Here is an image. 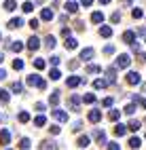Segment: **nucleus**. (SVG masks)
<instances>
[{"label":"nucleus","mask_w":146,"mask_h":150,"mask_svg":"<svg viewBox=\"0 0 146 150\" xmlns=\"http://www.w3.org/2000/svg\"><path fill=\"white\" fill-rule=\"evenodd\" d=\"M26 85H28V87H36V89H40V91H45V89H47V83H45L38 74H30V76L26 78Z\"/></svg>","instance_id":"obj_1"},{"label":"nucleus","mask_w":146,"mask_h":150,"mask_svg":"<svg viewBox=\"0 0 146 150\" xmlns=\"http://www.w3.org/2000/svg\"><path fill=\"white\" fill-rule=\"evenodd\" d=\"M129 64H131V57H129L127 53H121L114 66H116V68H129Z\"/></svg>","instance_id":"obj_2"},{"label":"nucleus","mask_w":146,"mask_h":150,"mask_svg":"<svg viewBox=\"0 0 146 150\" xmlns=\"http://www.w3.org/2000/svg\"><path fill=\"white\" fill-rule=\"evenodd\" d=\"M28 49H30V51H38V49H40V40H38L36 36H30L28 38V45H26Z\"/></svg>","instance_id":"obj_3"},{"label":"nucleus","mask_w":146,"mask_h":150,"mask_svg":"<svg viewBox=\"0 0 146 150\" xmlns=\"http://www.w3.org/2000/svg\"><path fill=\"white\" fill-rule=\"evenodd\" d=\"M83 83V78L81 76H68V81H66V87H70V89H76Z\"/></svg>","instance_id":"obj_4"},{"label":"nucleus","mask_w":146,"mask_h":150,"mask_svg":"<svg viewBox=\"0 0 146 150\" xmlns=\"http://www.w3.org/2000/svg\"><path fill=\"white\" fill-rule=\"evenodd\" d=\"M11 142V131L9 129H0V146H6Z\"/></svg>","instance_id":"obj_5"},{"label":"nucleus","mask_w":146,"mask_h":150,"mask_svg":"<svg viewBox=\"0 0 146 150\" xmlns=\"http://www.w3.org/2000/svg\"><path fill=\"white\" fill-rule=\"evenodd\" d=\"M125 81H127V85H140V83H142V78H140V74H138V72H129Z\"/></svg>","instance_id":"obj_6"},{"label":"nucleus","mask_w":146,"mask_h":150,"mask_svg":"<svg viewBox=\"0 0 146 150\" xmlns=\"http://www.w3.org/2000/svg\"><path fill=\"white\" fill-rule=\"evenodd\" d=\"M40 150H60V148H57V142H53V139H45V142H40Z\"/></svg>","instance_id":"obj_7"},{"label":"nucleus","mask_w":146,"mask_h":150,"mask_svg":"<svg viewBox=\"0 0 146 150\" xmlns=\"http://www.w3.org/2000/svg\"><path fill=\"white\" fill-rule=\"evenodd\" d=\"M123 40L127 42L129 47H131L133 42H138V40H135V32H131V30H127V32H123Z\"/></svg>","instance_id":"obj_8"},{"label":"nucleus","mask_w":146,"mask_h":150,"mask_svg":"<svg viewBox=\"0 0 146 150\" xmlns=\"http://www.w3.org/2000/svg\"><path fill=\"white\" fill-rule=\"evenodd\" d=\"M112 131H114V135H116V137H123L125 133H127V125H121V123H116Z\"/></svg>","instance_id":"obj_9"},{"label":"nucleus","mask_w":146,"mask_h":150,"mask_svg":"<svg viewBox=\"0 0 146 150\" xmlns=\"http://www.w3.org/2000/svg\"><path fill=\"white\" fill-rule=\"evenodd\" d=\"M51 114L57 118V121H62V123L68 121V112H64V110H57V108H55V110H51Z\"/></svg>","instance_id":"obj_10"},{"label":"nucleus","mask_w":146,"mask_h":150,"mask_svg":"<svg viewBox=\"0 0 146 150\" xmlns=\"http://www.w3.org/2000/svg\"><path fill=\"white\" fill-rule=\"evenodd\" d=\"M53 17H55L53 8H43V11H40V19H43V21H51Z\"/></svg>","instance_id":"obj_11"},{"label":"nucleus","mask_w":146,"mask_h":150,"mask_svg":"<svg viewBox=\"0 0 146 150\" xmlns=\"http://www.w3.org/2000/svg\"><path fill=\"white\" fill-rule=\"evenodd\" d=\"M93 55H95V51H93L91 47H87V49H83V51H81V59H83V62H89Z\"/></svg>","instance_id":"obj_12"},{"label":"nucleus","mask_w":146,"mask_h":150,"mask_svg":"<svg viewBox=\"0 0 146 150\" xmlns=\"http://www.w3.org/2000/svg\"><path fill=\"white\" fill-rule=\"evenodd\" d=\"M102 121V110H91L89 112V123H100Z\"/></svg>","instance_id":"obj_13"},{"label":"nucleus","mask_w":146,"mask_h":150,"mask_svg":"<svg viewBox=\"0 0 146 150\" xmlns=\"http://www.w3.org/2000/svg\"><path fill=\"white\" fill-rule=\"evenodd\" d=\"M93 137H95L100 144H108V142H106V133H104V129H95V131H93Z\"/></svg>","instance_id":"obj_14"},{"label":"nucleus","mask_w":146,"mask_h":150,"mask_svg":"<svg viewBox=\"0 0 146 150\" xmlns=\"http://www.w3.org/2000/svg\"><path fill=\"white\" fill-rule=\"evenodd\" d=\"M89 144H91V137L89 135H81L79 139H76V146H79V148H87Z\"/></svg>","instance_id":"obj_15"},{"label":"nucleus","mask_w":146,"mask_h":150,"mask_svg":"<svg viewBox=\"0 0 146 150\" xmlns=\"http://www.w3.org/2000/svg\"><path fill=\"white\" fill-rule=\"evenodd\" d=\"M64 8H66V13H70V15H74L76 11H79V4H76V2H72V0H68Z\"/></svg>","instance_id":"obj_16"},{"label":"nucleus","mask_w":146,"mask_h":150,"mask_svg":"<svg viewBox=\"0 0 146 150\" xmlns=\"http://www.w3.org/2000/svg\"><path fill=\"white\" fill-rule=\"evenodd\" d=\"M79 104H81V97L79 95H70V110H74V112H76V110H79Z\"/></svg>","instance_id":"obj_17"},{"label":"nucleus","mask_w":146,"mask_h":150,"mask_svg":"<svg viewBox=\"0 0 146 150\" xmlns=\"http://www.w3.org/2000/svg\"><path fill=\"white\" fill-rule=\"evenodd\" d=\"M106 76H108V83L112 85V83L116 81V66H112V68H108V70H106Z\"/></svg>","instance_id":"obj_18"},{"label":"nucleus","mask_w":146,"mask_h":150,"mask_svg":"<svg viewBox=\"0 0 146 150\" xmlns=\"http://www.w3.org/2000/svg\"><path fill=\"white\" fill-rule=\"evenodd\" d=\"M110 83H108V78H95L93 81V87L95 89H104V87H108Z\"/></svg>","instance_id":"obj_19"},{"label":"nucleus","mask_w":146,"mask_h":150,"mask_svg":"<svg viewBox=\"0 0 146 150\" xmlns=\"http://www.w3.org/2000/svg\"><path fill=\"white\" fill-rule=\"evenodd\" d=\"M21 25H23V19L21 17H15V19L9 21V28H11V30H17V28H21Z\"/></svg>","instance_id":"obj_20"},{"label":"nucleus","mask_w":146,"mask_h":150,"mask_svg":"<svg viewBox=\"0 0 146 150\" xmlns=\"http://www.w3.org/2000/svg\"><path fill=\"white\" fill-rule=\"evenodd\" d=\"M2 8H4V11H9V13H11V11H15V8H17V2H15V0H4Z\"/></svg>","instance_id":"obj_21"},{"label":"nucleus","mask_w":146,"mask_h":150,"mask_svg":"<svg viewBox=\"0 0 146 150\" xmlns=\"http://www.w3.org/2000/svg\"><path fill=\"white\" fill-rule=\"evenodd\" d=\"M100 36L110 38V36H112V28H110V25H102V28H100Z\"/></svg>","instance_id":"obj_22"},{"label":"nucleus","mask_w":146,"mask_h":150,"mask_svg":"<svg viewBox=\"0 0 146 150\" xmlns=\"http://www.w3.org/2000/svg\"><path fill=\"white\" fill-rule=\"evenodd\" d=\"M64 45H66V49H70V51H72V49H76V47H79V42H76V38H72V36H70V38H66V42H64Z\"/></svg>","instance_id":"obj_23"},{"label":"nucleus","mask_w":146,"mask_h":150,"mask_svg":"<svg viewBox=\"0 0 146 150\" xmlns=\"http://www.w3.org/2000/svg\"><path fill=\"white\" fill-rule=\"evenodd\" d=\"M91 21H93V23H102V21H104V13H102V11H95V13L91 15Z\"/></svg>","instance_id":"obj_24"},{"label":"nucleus","mask_w":146,"mask_h":150,"mask_svg":"<svg viewBox=\"0 0 146 150\" xmlns=\"http://www.w3.org/2000/svg\"><path fill=\"white\" fill-rule=\"evenodd\" d=\"M140 127H142V123H140V121H135V118H131V121H129V125H127V129H129V131H138Z\"/></svg>","instance_id":"obj_25"},{"label":"nucleus","mask_w":146,"mask_h":150,"mask_svg":"<svg viewBox=\"0 0 146 150\" xmlns=\"http://www.w3.org/2000/svg\"><path fill=\"white\" fill-rule=\"evenodd\" d=\"M49 104H51V106H57V104H60V91H53V93H51Z\"/></svg>","instance_id":"obj_26"},{"label":"nucleus","mask_w":146,"mask_h":150,"mask_svg":"<svg viewBox=\"0 0 146 150\" xmlns=\"http://www.w3.org/2000/svg\"><path fill=\"white\" fill-rule=\"evenodd\" d=\"M108 118H110L112 123H116V121L121 118V110H110V112H108Z\"/></svg>","instance_id":"obj_27"},{"label":"nucleus","mask_w":146,"mask_h":150,"mask_svg":"<svg viewBox=\"0 0 146 150\" xmlns=\"http://www.w3.org/2000/svg\"><path fill=\"white\" fill-rule=\"evenodd\" d=\"M32 64H34V68H36V70H45V66H47V64H45V59H40V57L32 59Z\"/></svg>","instance_id":"obj_28"},{"label":"nucleus","mask_w":146,"mask_h":150,"mask_svg":"<svg viewBox=\"0 0 146 150\" xmlns=\"http://www.w3.org/2000/svg\"><path fill=\"white\" fill-rule=\"evenodd\" d=\"M30 139H28V137H21V139H19V148H21V150H30Z\"/></svg>","instance_id":"obj_29"},{"label":"nucleus","mask_w":146,"mask_h":150,"mask_svg":"<svg viewBox=\"0 0 146 150\" xmlns=\"http://www.w3.org/2000/svg\"><path fill=\"white\" fill-rule=\"evenodd\" d=\"M9 47H11V51H15V53H19V51H21V49H23V45L19 42V40H13V42L9 45Z\"/></svg>","instance_id":"obj_30"},{"label":"nucleus","mask_w":146,"mask_h":150,"mask_svg":"<svg viewBox=\"0 0 146 150\" xmlns=\"http://www.w3.org/2000/svg\"><path fill=\"white\" fill-rule=\"evenodd\" d=\"M9 99H11V93H9V91H4V89H0V102H2V104H6Z\"/></svg>","instance_id":"obj_31"},{"label":"nucleus","mask_w":146,"mask_h":150,"mask_svg":"<svg viewBox=\"0 0 146 150\" xmlns=\"http://www.w3.org/2000/svg\"><path fill=\"white\" fill-rule=\"evenodd\" d=\"M87 72H89V74H97V72H102V68L95 66V64H89V66H87Z\"/></svg>","instance_id":"obj_32"},{"label":"nucleus","mask_w":146,"mask_h":150,"mask_svg":"<svg viewBox=\"0 0 146 150\" xmlns=\"http://www.w3.org/2000/svg\"><path fill=\"white\" fill-rule=\"evenodd\" d=\"M45 45H47V49H53V47H55V36L49 34V36L45 38Z\"/></svg>","instance_id":"obj_33"},{"label":"nucleus","mask_w":146,"mask_h":150,"mask_svg":"<svg viewBox=\"0 0 146 150\" xmlns=\"http://www.w3.org/2000/svg\"><path fill=\"white\" fill-rule=\"evenodd\" d=\"M11 91H13V93H21V91H23V85H21V83H17V81H15V83L11 85Z\"/></svg>","instance_id":"obj_34"},{"label":"nucleus","mask_w":146,"mask_h":150,"mask_svg":"<svg viewBox=\"0 0 146 150\" xmlns=\"http://www.w3.org/2000/svg\"><path fill=\"white\" fill-rule=\"evenodd\" d=\"M131 17L133 19H142L144 17V11H142V8H131Z\"/></svg>","instance_id":"obj_35"},{"label":"nucleus","mask_w":146,"mask_h":150,"mask_svg":"<svg viewBox=\"0 0 146 150\" xmlns=\"http://www.w3.org/2000/svg\"><path fill=\"white\" fill-rule=\"evenodd\" d=\"M17 118H19V123H28V121H30V114H28L26 110H21V112H19V116H17Z\"/></svg>","instance_id":"obj_36"},{"label":"nucleus","mask_w":146,"mask_h":150,"mask_svg":"<svg viewBox=\"0 0 146 150\" xmlns=\"http://www.w3.org/2000/svg\"><path fill=\"white\" fill-rule=\"evenodd\" d=\"M49 76H51V81H60V78H62V72H60L57 68H53V70H51V74H49Z\"/></svg>","instance_id":"obj_37"},{"label":"nucleus","mask_w":146,"mask_h":150,"mask_svg":"<svg viewBox=\"0 0 146 150\" xmlns=\"http://www.w3.org/2000/svg\"><path fill=\"white\" fill-rule=\"evenodd\" d=\"M45 123H47V118H45V116H43V114H38V116H36V118H34V125H36V127H43V125H45Z\"/></svg>","instance_id":"obj_38"},{"label":"nucleus","mask_w":146,"mask_h":150,"mask_svg":"<svg viewBox=\"0 0 146 150\" xmlns=\"http://www.w3.org/2000/svg\"><path fill=\"white\" fill-rule=\"evenodd\" d=\"M83 102H85V104H93V102H95V95H93V93H85V95H83Z\"/></svg>","instance_id":"obj_39"},{"label":"nucleus","mask_w":146,"mask_h":150,"mask_svg":"<svg viewBox=\"0 0 146 150\" xmlns=\"http://www.w3.org/2000/svg\"><path fill=\"white\" fill-rule=\"evenodd\" d=\"M21 11H23V13H32V11H34V4H32V2H23Z\"/></svg>","instance_id":"obj_40"},{"label":"nucleus","mask_w":146,"mask_h":150,"mask_svg":"<svg viewBox=\"0 0 146 150\" xmlns=\"http://www.w3.org/2000/svg\"><path fill=\"white\" fill-rule=\"evenodd\" d=\"M140 144H142L140 137H131V139H129V146H131V148H140Z\"/></svg>","instance_id":"obj_41"},{"label":"nucleus","mask_w":146,"mask_h":150,"mask_svg":"<svg viewBox=\"0 0 146 150\" xmlns=\"http://www.w3.org/2000/svg\"><path fill=\"white\" fill-rule=\"evenodd\" d=\"M13 70H23V62H21V59H13Z\"/></svg>","instance_id":"obj_42"},{"label":"nucleus","mask_w":146,"mask_h":150,"mask_svg":"<svg viewBox=\"0 0 146 150\" xmlns=\"http://www.w3.org/2000/svg\"><path fill=\"white\" fill-rule=\"evenodd\" d=\"M123 112H125V114H133V112H135V104H127Z\"/></svg>","instance_id":"obj_43"},{"label":"nucleus","mask_w":146,"mask_h":150,"mask_svg":"<svg viewBox=\"0 0 146 150\" xmlns=\"http://www.w3.org/2000/svg\"><path fill=\"white\" fill-rule=\"evenodd\" d=\"M110 21H112V23H119V21H121V13H119V11H116V13H112Z\"/></svg>","instance_id":"obj_44"},{"label":"nucleus","mask_w":146,"mask_h":150,"mask_svg":"<svg viewBox=\"0 0 146 150\" xmlns=\"http://www.w3.org/2000/svg\"><path fill=\"white\" fill-rule=\"evenodd\" d=\"M104 53H106V55H112V53H114V45H106V47H104Z\"/></svg>","instance_id":"obj_45"},{"label":"nucleus","mask_w":146,"mask_h":150,"mask_svg":"<svg viewBox=\"0 0 146 150\" xmlns=\"http://www.w3.org/2000/svg\"><path fill=\"white\" fill-rule=\"evenodd\" d=\"M38 25H40V19H36V17H34V19H30V28H32V30H36Z\"/></svg>","instance_id":"obj_46"},{"label":"nucleus","mask_w":146,"mask_h":150,"mask_svg":"<svg viewBox=\"0 0 146 150\" xmlns=\"http://www.w3.org/2000/svg\"><path fill=\"white\" fill-rule=\"evenodd\" d=\"M102 106H104V108H110V106H112V97H106L104 102H102Z\"/></svg>","instance_id":"obj_47"},{"label":"nucleus","mask_w":146,"mask_h":150,"mask_svg":"<svg viewBox=\"0 0 146 150\" xmlns=\"http://www.w3.org/2000/svg\"><path fill=\"white\" fill-rule=\"evenodd\" d=\"M79 64H81V62H79V59H72V62H70V64H68V66H70V70H76V68H79Z\"/></svg>","instance_id":"obj_48"},{"label":"nucleus","mask_w":146,"mask_h":150,"mask_svg":"<svg viewBox=\"0 0 146 150\" xmlns=\"http://www.w3.org/2000/svg\"><path fill=\"white\" fill-rule=\"evenodd\" d=\"M108 150H121V146L114 144V142H108Z\"/></svg>","instance_id":"obj_49"},{"label":"nucleus","mask_w":146,"mask_h":150,"mask_svg":"<svg viewBox=\"0 0 146 150\" xmlns=\"http://www.w3.org/2000/svg\"><path fill=\"white\" fill-rule=\"evenodd\" d=\"M81 127H83V123H81V121H76V123L72 125V131H81Z\"/></svg>","instance_id":"obj_50"},{"label":"nucleus","mask_w":146,"mask_h":150,"mask_svg":"<svg viewBox=\"0 0 146 150\" xmlns=\"http://www.w3.org/2000/svg\"><path fill=\"white\" fill-rule=\"evenodd\" d=\"M49 129H51V133H53V135H57V133H60V131H62V129H60V127H57V125H51V127H49Z\"/></svg>","instance_id":"obj_51"},{"label":"nucleus","mask_w":146,"mask_h":150,"mask_svg":"<svg viewBox=\"0 0 146 150\" xmlns=\"http://www.w3.org/2000/svg\"><path fill=\"white\" fill-rule=\"evenodd\" d=\"M62 36H66V38H70V28H62Z\"/></svg>","instance_id":"obj_52"},{"label":"nucleus","mask_w":146,"mask_h":150,"mask_svg":"<svg viewBox=\"0 0 146 150\" xmlns=\"http://www.w3.org/2000/svg\"><path fill=\"white\" fill-rule=\"evenodd\" d=\"M131 51H133V53H140V42H133V45H131Z\"/></svg>","instance_id":"obj_53"},{"label":"nucleus","mask_w":146,"mask_h":150,"mask_svg":"<svg viewBox=\"0 0 146 150\" xmlns=\"http://www.w3.org/2000/svg\"><path fill=\"white\" fill-rule=\"evenodd\" d=\"M4 78H6V70L0 68V81H4Z\"/></svg>","instance_id":"obj_54"},{"label":"nucleus","mask_w":146,"mask_h":150,"mask_svg":"<svg viewBox=\"0 0 146 150\" xmlns=\"http://www.w3.org/2000/svg\"><path fill=\"white\" fill-rule=\"evenodd\" d=\"M81 2H83V6H91V4H93V0H81Z\"/></svg>","instance_id":"obj_55"},{"label":"nucleus","mask_w":146,"mask_h":150,"mask_svg":"<svg viewBox=\"0 0 146 150\" xmlns=\"http://www.w3.org/2000/svg\"><path fill=\"white\" fill-rule=\"evenodd\" d=\"M138 59L140 62H146V53H138Z\"/></svg>","instance_id":"obj_56"},{"label":"nucleus","mask_w":146,"mask_h":150,"mask_svg":"<svg viewBox=\"0 0 146 150\" xmlns=\"http://www.w3.org/2000/svg\"><path fill=\"white\" fill-rule=\"evenodd\" d=\"M110 2V0H100V4H108Z\"/></svg>","instance_id":"obj_57"},{"label":"nucleus","mask_w":146,"mask_h":150,"mask_svg":"<svg viewBox=\"0 0 146 150\" xmlns=\"http://www.w3.org/2000/svg\"><path fill=\"white\" fill-rule=\"evenodd\" d=\"M2 62H4V55H2V53H0V64H2Z\"/></svg>","instance_id":"obj_58"},{"label":"nucleus","mask_w":146,"mask_h":150,"mask_svg":"<svg viewBox=\"0 0 146 150\" xmlns=\"http://www.w3.org/2000/svg\"><path fill=\"white\" fill-rule=\"evenodd\" d=\"M142 106H144V108H146V97H144V99H142Z\"/></svg>","instance_id":"obj_59"},{"label":"nucleus","mask_w":146,"mask_h":150,"mask_svg":"<svg viewBox=\"0 0 146 150\" xmlns=\"http://www.w3.org/2000/svg\"><path fill=\"white\" fill-rule=\"evenodd\" d=\"M127 2H131V0H127Z\"/></svg>","instance_id":"obj_60"},{"label":"nucleus","mask_w":146,"mask_h":150,"mask_svg":"<svg viewBox=\"0 0 146 150\" xmlns=\"http://www.w3.org/2000/svg\"><path fill=\"white\" fill-rule=\"evenodd\" d=\"M0 38H2V34H0Z\"/></svg>","instance_id":"obj_61"},{"label":"nucleus","mask_w":146,"mask_h":150,"mask_svg":"<svg viewBox=\"0 0 146 150\" xmlns=\"http://www.w3.org/2000/svg\"><path fill=\"white\" fill-rule=\"evenodd\" d=\"M6 150H11V148H6Z\"/></svg>","instance_id":"obj_62"}]
</instances>
